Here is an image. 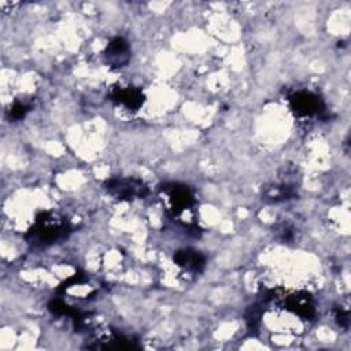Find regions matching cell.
<instances>
[{"label": "cell", "mask_w": 351, "mask_h": 351, "mask_svg": "<svg viewBox=\"0 0 351 351\" xmlns=\"http://www.w3.org/2000/svg\"><path fill=\"white\" fill-rule=\"evenodd\" d=\"M104 188L110 195L119 200L144 199L149 193L147 184L133 177L110 178L104 182Z\"/></svg>", "instance_id": "277c9868"}, {"label": "cell", "mask_w": 351, "mask_h": 351, "mask_svg": "<svg viewBox=\"0 0 351 351\" xmlns=\"http://www.w3.org/2000/svg\"><path fill=\"white\" fill-rule=\"evenodd\" d=\"M335 317H336V321L340 326H343V328L348 326V310H344V308L340 307V308L336 310Z\"/></svg>", "instance_id": "7c38bea8"}, {"label": "cell", "mask_w": 351, "mask_h": 351, "mask_svg": "<svg viewBox=\"0 0 351 351\" xmlns=\"http://www.w3.org/2000/svg\"><path fill=\"white\" fill-rule=\"evenodd\" d=\"M160 197L170 217H181L192 211L196 206V197L191 188L184 184L170 182L160 186Z\"/></svg>", "instance_id": "7a4b0ae2"}, {"label": "cell", "mask_w": 351, "mask_h": 351, "mask_svg": "<svg viewBox=\"0 0 351 351\" xmlns=\"http://www.w3.org/2000/svg\"><path fill=\"white\" fill-rule=\"evenodd\" d=\"M288 101L296 117H315L325 110L322 99L311 90H296L288 97Z\"/></svg>", "instance_id": "5b68a950"}, {"label": "cell", "mask_w": 351, "mask_h": 351, "mask_svg": "<svg viewBox=\"0 0 351 351\" xmlns=\"http://www.w3.org/2000/svg\"><path fill=\"white\" fill-rule=\"evenodd\" d=\"M71 233V225L59 214L40 213L26 233V241L34 248H44L66 239Z\"/></svg>", "instance_id": "6da1fadb"}, {"label": "cell", "mask_w": 351, "mask_h": 351, "mask_svg": "<svg viewBox=\"0 0 351 351\" xmlns=\"http://www.w3.org/2000/svg\"><path fill=\"white\" fill-rule=\"evenodd\" d=\"M296 195V189L293 185L289 184H280V185H270L265 186L263 189V199L269 202H282L292 199Z\"/></svg>", "instance_id": "30bf717a"}, {"label": "cell", "mask_w": 351, "mask_h": 351, "mask_svg": "<svg viewBox=\"0 0 351 351\" xmlns=\"http://www.w3.org/2000/svg\"><path fill=\"white\" fill-rule=\"evenodd\" d=\"M104 58L111 67H123L129 62V44L123 37H114L106 47Z\"/></svg>", "instance_id": "52a82bcc"}, {"label": "cell", "mask_w": 351, "mask_h": 351, "mask_svg": "<svg viewBox=\"0 0 351 351\" xmlns=\"http://www.w3.org/2000/svg\"><path fill=\"white\" fill-rule=\"evenodd\" d=\"M93 348H110V350H128V348H138L140 346L132 341L130 339L125 337L119 333H110L108 336H103L97 339V343L92 346Z\"/></svg>", "instance_id": "9c48e42d"}, {"label": "cell", "mask_w": 351, "mask_h": 351, "mask_svg": "<svg viewBox=\"0 0 351 351\" xmlns=\"http://www.w3.org/2000/svg\"><path fill=\"white\" fill-rule=\"evenodd\" d=\"M174 262L177 266L192 273H200L206 266V258L199 251L192 248L177 251L174 254Z\"/></svg>", "instance_id": "ba28073f"}, {"label": "cell", "mask_w": 351, "mask_h": 351, "mask_svg": "<svg viewBox=\"0 0 351 351\" xmlns=\"http://www.w3.org/2000/svg\"><path fill=\"white\" fill-rule=\"evenodd\" d=\"M110 99L117 106H122L129 111H137L144 104L145 96L136 86H114Z\"/></svg>", "instance_id": "8992f818"}, {"label": "cell", "mask_w": 351, "mask_h": 351, "mask_svg": "<svg viewBox=\"0 0 351 351\" xmlns=\"http://www.w3.org/2000/svg\"><path fill=\"white\" fill-rule=\"evenodd\" d=\"M265 302H276L282 308L293 313L295 315L303 318V319H313L317 314L314 300L308 292L299 291V292H291V293H284L281 289L277 291H270L265 299Z\"/></svg>", "instance_id": "3957f363"}, {"label": "cell", "mask_w": 351, "mask_h": 351, "mask_svg": "<svg viewBox=\"0 0 351 351\" xmlns=\"http://www.w3.org/2000/svg\"><path fill=\"white\" fill-rule=\"evenodd\" d=\"M32 108V104L25 101V100H15L11 107L8 108V117L12 121H18V119H22Z\"/></svg>", "instance_id": "8fae6325"}]
</instances>
